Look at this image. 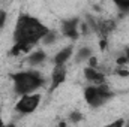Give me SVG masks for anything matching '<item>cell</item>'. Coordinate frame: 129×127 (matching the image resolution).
I'll return each mask as SVG.
<instances>
[{"instance_id":"cell-1","label":"cell","mask_w":129,"mask_h":127,"mask_svg":"<svg viewBox=\"0 0 129 127\" xmlns=\"http://www.w3.org/2000/svg\"><path fill=\"white\" fill-rule=\"evenodd\" d=\"M47 32L48 29L36 18H32L29 15L20 17L14 32L15 45L12 48V54L18 55L20 52H29V49L38 40H41L47 34Z\"/></svg>"},{"instance_id":"cell-2","label":"cell","mask_w":129,"mask_h":127,"mask_svg":"<svg viewBox=\"0 0 129 127\" xmlns=\"http://www.w3.org/2000/svg\"><path fill=\"white\" fill-rule=\"evenodd\" d=\"M15 91L18 94H29L30 91L36 90L42 84V76L36 72H20L14 75Z\"/></svg>"},{"instance_id":"cell-3","label":"cell","mask_w":129,"mask_h":127,"mask_svg":"<svg viewBox=\"0 0 129 127\" xmlns=\"http://www.w3.org/2000/svg\"><path fill=\"white\" fill-rule=\"evenodd\" d=\"M110 96H111V91H110L104 84H101L99 87H87V88L84 90V97H86L87 103L92 105V106H99V105H102Z\"/></svg>"},{"instance_id":"cell-4","label":"cell","mask_w":129,"mask_h":127,"mask_svg":"<svg viewBox=\"0 0 129 127\" xmlns=\"http://www.w3.org/2000/svg\"><path fill=\"white\" fill-rule=\"evenodd\" d=\"M39 102H41V94H24L17 103V111L23 114H30L38 108Z\"/></svg>"},{"instance_id":"cell-5","label":"cell","mask_w":129,"mask_h":127,"mask_svg":"<svg viewBox=\"0 0 129 127\" xmlns=\"http://www.w3.org/2000/svg\"><path fill=\"white\" fill-rule=\"evenodd\" d=\"M77 26H78V20H64L62 23V32L64 36L71 37V39H77L78 37V30H77Z\"/></svg>"},{"instance_id":"cell-6","label":"cell","mask_w":129,"mask_h":127,"mask_svg":"<svg viewBox=\"0 0 129 127\" xmlns=\"http://www.w3.org/2000/svg\"><path fill=\"white\" fill-rule=\"evenodd\" d=\"M84 76H86L87 81H90V82H93V84H98V85H101V84L105 82L104 73H101L99 70H96V69L92 67V66H89V67L84 69Z\"/></svg>"},{"instance_id":"cell-7","label":"cell","mask_w":129,"mask_h":127,"mask_svg":"<svg viewBox=\"0 0 129 127\" xmlns=\"http://www.w3.org/2000/svg\"><path fill=\"white\" fill-rule=\"evenodd\" d=\"M66 79V67L64 64H56L53 70V88H56L59 84L64 82Z\"/></svg>"},{"instance_id":"cell-8","label":"cell","mask_w":129,"mask_h":127,"mask_svg":"<svg viewBox=\"0 0 129 127\" xmlns=\"http://www.w3.org/2000/svg\"><path fill=\"white\" fill-rule=\"evenodd\" d=\"M72 55V46H66L54 55V64H64Z\"/></svg>"},{"instance_id":"cell-9","label":"cell","mask_w":129,"mask_h":127,"mask_svg":"<svg viewBox=\"0 0 129 127\" xmlns=\"http://www.w3.org/2000/svg\"><path fill=\"white\" fill-rule=\"evenodd\" d=\"M44 60H45V52L44 51H36V52L30 54L29 58H27L29 64H32V66H38V64L42 63Z\"/></svg>"},{"instance_id":"cell-10","label":"cell","mask_w":129,"mask_h":127,"mask_svg":"<svg viewBox=\"0 0 129 127\" xmlns=\"http://www.w3.org/2000/svg\"><path fill=\"white\" fill-rule=\"evenodd\" d=\"M92 57V51H90V48H81L80 51H78V61H83V60H89Z\"/></svg>"},{"instance_id":"cell-11","label":"cell","mask_w":129,"mask_h":127,"mask_svg":"<svg viewBox=\"0 0 129 127\" xmlns=\"http://www.w3.org/2000/svg\"><path fill=\"white\" fill-rule=\"evenodd\" d=\"M114 3L117 6H120L122 9H128L129 8V0H114Z\"/></svg>"},{"instance_id":"cell-12","label":"cell","mask_w":129,"mask_h":127,"mask_svg":"<svg viewBox=\"0 0 129 127\" xmlns=\"http://www.w3.org/2000/svg\"><path fill=\"white\" fill-rule=\"evenodd\" d=\"M116 63L119 64V66H122V64H126V63H129V57H128V55H120V57H117Z\"/></svg>"},{"instance_id":"cell-13","label":"cell","mask_w":129,"mask_h":127,"mask_svg":"<svg viewBox=\"0 0 129 127\" xmlns=\"http://www.w3.org/2000/svg\"><path fill=\"white\" fill-rule=\"evenodd\" d=\"M5 23H6V12L5 11H0V29L5 26Z\"/></svg>"},{"instance_id":"cell-14","label":"cell","mask_w":129,"mask_h":127,"mask_svg":"<svg viewBox=\"0 0 129 127\" xmlns=\"http://www.w3.org/2000/svg\"><path fill=\"white\" fill-rule=\"evenodd\" d=\"M71 118H72V120H74V121H75V120H77V121H78V120H80V118H81V115H80V114H72V117H71Z\"/></svg>"},{"instance_id":"cell-15","label":"cell","mask_w":129,"mask_h":127,"mask_svg":"<svg viewBox=\"0 0 129 127\" xmlns=\"http://www.w3.org/2000/svg\"><path fill=\"white\" fill-rule=\"evenodd\" d=\"M113 126H123V121H122V120H120V121H114Z\"/></svg>"},{"instance_id":"cell-16","label":"cell","mask_w":129,"mask_h":127,"mask_svg":"<svg viewBox=\"0 0 129 127\" xmlns=\"http://www.w3.org/2000/svg\"><path fill=\"white\" fill-rule=\"evenodd\" d=\"M0 126H3V121H2V120H0Z\"/></svg>"}]
</instances>
